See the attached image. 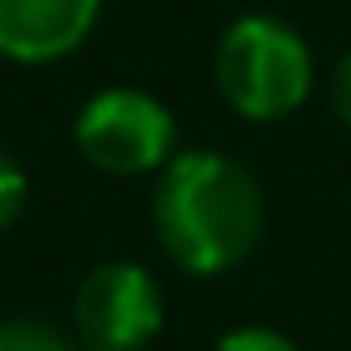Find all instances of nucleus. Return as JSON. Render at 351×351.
Here are the masks:
<instances>
[{
  "label": "nucleus",
  "mask_w": 351,
  "mask_h": 351,
  "mask_svg": "<svg viewBox=\"0 0 351 351\" xmlns=\"http://www.w3.org/2000/svg\"><path fill=\"white\" fill-rule=\"evenodd\" d=\"M73 135L77 149L106 173H149L173 154V116L135 87L97 92L82 106Z\"/></svg>",
  "instance_id": "nucleus-3"
},
{
  "label": "nucleus",
  "mask_w": 351,
  "mask_h": 351,
  "mask_svg": "<svg viewBox=\"0 0 351 351\" xmlns=\"http://www.w3.org/2000/svg\"><path fill=\"white\" fill-rule=\"evenodd\" d=\"M25 169L0 149V231H10L15 221H20V212H25Z\"/></svg>",
  "instance_id": "nucleus-7"
},
{
  "label": "nucleus",
  "mask_w": 351,
  "mask_h": 351,
  "mask_svg": "<svg viewBox=\"0 0 351 351\" xmlns=\"http://www.w3.org/2000/svg\"><path fill=\"white\" fill-rule=\"evenodd\" d=\"M332 106H337V116L351 125V53L337 63V77H332Z\"/></svg>",
  "instance_id": "nucleus-9"
},
{
  "label": "nucleus",
  "mask_w": 351,
  "mask_h": 351,
  "mask_svg": "<svg viewBox=\"0 0 351 351\" xmlns=\"http://www.w3.org/2000/svg\"><path fill=\"white\" fill-rule=\"evenodd\" d=\"M0 351H77L53 322L39 317H10L0 322Z\"/></svg>",
  "instance_id": "nucleus-6"
},
{
  "label": "nucleus",
  "mask_w": 351,
  "mask_h": 351,
  "mask_svg": "<svg viewBox=\"0 0 351 351\" xmlns=\"http://www.w3.org/2000/svg\"><path fill=\"white\" fill-rule=\"evenodd\" d=\"M97 10L101 0H0V53L15 63H53L92 34Z\"/></svg>",
  "instance_id": "nucleus-5"
},
{
  "label": "nucleus",
  "mask_w": 351,
  "mask_h": 351,
  "mask_svg": "<svg viewBox=\"0 0 351 351\" xmlns=\"http://www.w3.org/2000/svg\"><path fill=\"white\" fill-rule=\"evenodd\" d=\"M73 322H77V337L87 351H140L154 341V332L164 322L159 284L149 279V269H140L130 260L97 265L77 284Z\"/></svg>",
  "instance_id": "nucleus-4"
},
{
  "label": "nucleus",
  "mask_w": 351,
  "mask_h": 351,
  "mask_svg": "<svg viewBox=\"0 0 351 351\" xmlns=\"http://www.w3.org/2000/svg\"><path fill=\"white\" fill-rule=\"evenodd\" d=\"M265 226L260 183L217 149H188L164 164L154 193V231L169 260L188 274L241 265Z\"/></svg>",
  "instance_id": "nucleus-1"
},
{
  "label": "nucleus",
  "mask_w": 351,
  "mask_h": 351,
  "mask_svg": "<svg viewBox=\"0 0 351 351\" xmlns=\"http://www.w3.org/2000/svg\"><path fill=\"white\" fill-rule=\"evenodd\" d=\"M217 82L245 121H279L303 106L313 87V58L298 29H289L284 20L245 15L221 34Z\"/></svg>",
  "instance_id": "nucleus-2"
},
{
  "label": "nucleus",
  "mask_w": 351,
  "mask_h": 351,
  "mask_svg": "<svg viewBox=\"0 0 351 351\" xmlns=\"http://www.w3.org/2000/svg\"><path fill=\"white\" fill-rule=\"evenodd\" d=\"M217 351H293V341L279 337L274 327H236L217 341Z\"/></svg>",
  "instance_id": "nucleus-8"
}]
</instances>
